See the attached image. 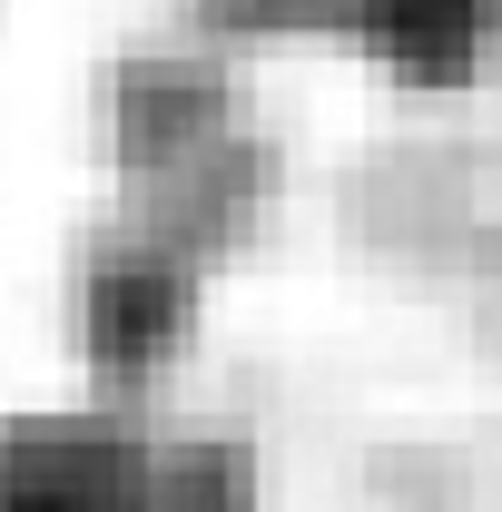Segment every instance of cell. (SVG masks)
<instances>
[{
  "label": "cell",
  "instance_id": "cell-1",
  "mask_svg": "<svg viewBox=\"0 0 502 512\" xmlns=\"http://www.w3.org/2000/svg\"><path fill=\"white\" fill-rule=\"evenodd\" d=\"M247 473L227 453H168L119 414L0 424V512H237Z\"/></svg>",
  "mask_w": 502,
  "mask_h": 512
},
{
  "label": "cell",
  "instance_id": "cell-2",
  "mask_svg": "<svg viewBox=\"0 0 502 512\" xmlns=\"http://www.w3.org/2000/svg\"><path fill=\"white\" fill-rule=\"evenodd\" d=\"M355 40L404 79H463V69L493 60L502 0H345Z\"/></svg>",
  "mask_w": 502,
  "mask_h": 512
}]
</instances>
